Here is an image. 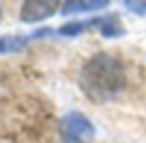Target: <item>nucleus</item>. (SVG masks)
<instances>
[{
    "label": "nucleus",
    "instance_id": "4",
    "mask_svg": "<svg viewBox=\"0 0 146 143\" xmlns=\"http://www.w3.org/2000/svg\"><path fill=\"white\" fill-rule=\"evenodd\" d=\"M103 21H105V17H95V19H90V21H70V23H65L64 26H60V28L57 29V33H58L60 36L74 38V36L83 35V33L88 31V29L100 28Z\"/></svg>",
    "mask_w": 146,
    "mask_h": 143
},
{
    "label": "nucleus",
    "instance_id": "2",
    "mask_svg": "<svg viewBox=\"0 0 146 143\" xmlns=\"http://www.w3.org/2000/svg\"><path fill=\"white\" fill-rule=\"evenodd\" d=\"M95 133V124L79 110H70L60 119L62 143H91Z\"/></svg>",
    "mask_w": 146,
    "mask_h": 143
},
{
    "label": "nucleus",
    "instance_id": "6",
    "mask_svg": "<svg viewBox=\"0 0 146 143\" xmlns=\"http://www.w3.org/2000/svg\"><path fill=\"white\" fill-rule=\"evenodd\" d=\"M31 40H33L31 35L0 36V53H14V52H21Z\"/></svg>",
    "mask_w": 146,
    "mask_h": 143
},
{
    "label": "nucleus",
    "instance_id": "7",
    "mask_svg": "<svg viewBox=\"0 0 146 143\" xmlns=\"http://www.w3.org/2000/svg\"><path fill=\"white\" fill-rule=\"evenodd\" d=\"M98 29L103 38H120L125 35V28L119 23V17L115 16H107Z\"/></svg>",
    "mask_w": 146,
    "mask_h": 143
},
{
    "label": "nucleus",
    "instance_id": "8",
    "mask_svg": "<svg viewBox=\"0 0 146 143\" xmlns=\"http://www.w3.org/2000/svg\"><path fill=\"white\" fill-rule=\"evenodd\" d=\"M124 7L136 14V16H146V2H137V0H125L124 2Z\"/></svg>",
    "mask_w": 146,
    "mask_h": 143
},
{
    "label": "nucleus",
    "instance_id": "1",
    "mask_svg": "<svg viewBox=\"0 0 146 143\" xmlns=\"http://www.w3.org/2000/svg\"><path fill=\"white\" fill-rule=\"evenodd\" d=\"M127 83L124 62L108 52L91 55L79 71L78 85L93 104H107L122 93Z\"/></svg>",
    "mask_w": 146,
    "mask_h": 143
},
{
    "label": "nucleus",
    "instance_id": "3",
    "mask_svg": "<svg viewBox=\"0 0 146 143\" xmlns=\"http://www.w3.org/2000/svg\"><path fill=\"white\" fill-rule=\"evenodd\" d=\"M58 7L60 4L55 2V0H28V2H23L21 5L19 19L28 24L40 23V21L52 17Z\"/></svg>",
    "mask_w": 146,
    "mask_h": 143
},
{
    "label": "nucleus",
    "instance_id": "5",
    "mask_svg": "<svg viewBox=\"0 0 146 143\" xmlns=\"http://www.w3.org/2000/svg\"><path fill=\"white\" fill-rule=\"evenodd\" d=\"M108 0H90V2H64L60 5L62 16H72V14H81V12H93L102 11L108 7Z\"/></svg>",
    "mask_w": 146,
    "mask_h": 143
},
{
    "label": "nucleus",
    "instance_id": "9",
    "mask_svg": "<svg viewBox=\"0 0 146 143\" xmlns=\"http://www.w3.org/2000/svg\"><path fill=\"white\" fill-rule=\"evenodd\" d=\"M0 17H2V12H0Z\"/></svg>",
    "mask_w": 146,
    "mask_h": 143
}]
</instances>
